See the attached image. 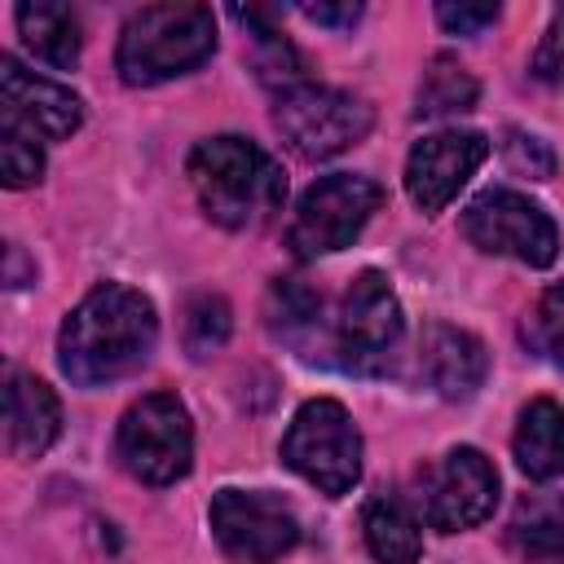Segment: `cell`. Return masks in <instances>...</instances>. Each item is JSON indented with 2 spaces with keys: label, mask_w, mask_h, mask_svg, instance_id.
<instances>
[{
  "label": "cell",
  "mask_w": 564,
  "mask_h": 564,
  "mask_svg": "<svg viewBox=\"0 0 564 564\" xmlns=\"http://www.w3.org/2000/svg\"><path fill=\"white\" fill-rule=\"evenodd\" d=\"M159 344V317L150 295L123 282L93 286L62 322L57 366L79 388H106L150 361Z\"/></svg>",
  "instance_id": "cell-1"
},
{
  "label": "cell",
  "mask_w": 564,
  "mask_h": 564,
  "mask_svg": "<svg viewBox=\"0 0 564 564\" xmlns=\"http://www.w3.org/2000/svg\"><path fill=\"white\" fill-rule=\"evenodd\" d=\"M189 185L198 207L220 229H251L269 220L286 198L282 167L247 137H207L189 154Z\"/></svg>",
  "instance_id": "cell-2"
},
{
  "label": "cell",
  "mask_w": 564,
  "mask_h": 564,
  "mask_svg": "<svg viewBox=\"0 0 564 564\" xmlns=\"http://www.w3.org/2000/svg\"><path fill=\"white\" fill-rule=\"evenodd\" d=\"M216 48V18L207 4H145L123 22L115 70L132 88H150L203 66Z\"/></svg>",
  "instance_id": "cell-3"
},
{
  "label": "cell",
  "mask_w": 564,
  "mask_h": 564,
  "mask_svg": "<svg viewBox=\"0 0 564 564\" xmlns=\"http://www.w3.org/2000/svg\"><path fill=\"white\" fill-rule=\"evenodd\" d=\"M282 463L326 498L348 494L361 480V432L352 414L330 397L304 401L282 436Z\"/></svg>",
  "instance_id": "cell-4"
},
{
  "label": "cell",
  "mask_w": 564,
  "mask_h": 564,
  "mask_svg": "<svg viewBox=\"0 0 564 564\" xmlns=\"http://www.w3.org/2000/svg\"><path fill=\"white\" fill-rule=\"evenodd\" d=\"M119 467L141 485H172L194 463V427L189 410L172 392H150L132 401L115 432Z\"/></svg>",
  "instance_id": "cell-5"
},
{
  "label": "cell",
  "mask_w": 564,
  "mask_h": 564,
  "mask_svg": "<svg viewBox=\"0 0 564 564\" xmlns=\"http://www.w3.org/2000/svg\"><path fill=\"white\" fill-rule=\"evenodd\" d=\"M379 203H383V189L370 176L335 172V176L313 181L291 216V229H286L291 256L317 260V256L344 251L366 229V220L379 212Z\"/></svg>",
  "instance_id": "cell-6"
},
{
  "label": "cell",
  "mask_w": 564,
  "mask_h": 564,
  "mask_svg": "<svg viewBox=\"0 0 564 564\" xmlns=\"http://www.w3.org/2000/svg\"><path fill=\"white\" fill-rule=\"evenodd\" d=\"M273 123L300 159H335V154L352 150L357 141H366V132L375 123V110L357 93L304 79L300 88L278 97Z\"/></svg>",
  "instance_id": "cell-7"
},
{
  "label": "cell",
  "mask_w": 564,
  "mask_h": 564,
  "mask_svg": "<svg viewBox=\"0 0 564 564\" xmlns=\"http://www.w3.org/2000/svg\"><path fill=\"white\" fill-rule=\"evenodd\" d=\"M405 317H401V300L388 286V278L379 269H361L335 313V339L330 348L339 352V361L357 375H383L392 366V352L401 344Z\"/></svg>",
  "instance_id": "cell-8"
},
{
  "label": "cell",
  "mask_w": 564,
  "mask_h": 564,
  "mask_svg": "<svg viewBox=\"0 0 564 564\" xmlns=\"http://www.w3.org/2000/svg\"><path fill=\"white\" fill-rule=\"evenodd\" d=\"M463 234L471 247L489 256L520 260L529 269H546L560 251V229L555 220L524 194L516 189H485L467 203L463 212Z\"/></svg>",
  "instance_id": "cell-9"
},
{
  "label": "cell",
  "mask_w": 564,
  "mask_h": 564,
  "mask_svg": "<svg viewBox=\"0 0 564 564\" xmlns=\"http://www.w3.org/2000/svg\"><path fill=\"white\" fill-rule=\"evenodd\" d=\"M498 502V471L476 445H454L419 467V511L432 529L458 533L480 524Z\"/></svg>",
  "instance_id": "cell-10"
},
{
  "label": "cell",
  "mask_w": 564,
  "mask_h": 564,
  "mask_svg": "<svg viewBox=\"0 0 564 564\" xmlns=\"http://www.w3.org/2000/svg\"><path fill=\"white\" fill-rule=\"evenodd\" d=\"M207 520L220 551L238 564H273L300 542L295 511L264 489H220Z\"/></svg>",
  "instance_id": "cell-11"
},
{
  "label": "cell",
  "mask_w": 564,
  "mask_h": 564,
  "mask_svg": "<svg viewBox=\"0 0 564 564\" xmlns=\"http://www.w3.org/2000/svg\"><path fill=\"white\" fill-rule=\"evenodd\" d=\"M485 154H489L485 132L445 128V132L423 137L405 159V194H410V203L419 212L436 216L467 185V176L485 163Z\"/></svg>",
  "instance_id": "cell-12"
},
{
  "label": "cell",
  "mask_w": 564,
  "mask_h": 564,
  "mask_svg": "<svg viewBox=\"0 0 564 564\" xmlns=\"http://www.w3.org/2000/svg\"><path fill=\"white\" fill-rule=\"evenodd\" d=\"M0 97H4V119H18L22 128H31L44 141H66L79 123H84V101L57 84L44 79L35 70H26L18 57H0Z\"/></svg>",
  "instance_id": "cell-13"
},
{
  "label": "cell",
  "mask_w": 564,
  "mask_h": 564,
  "mask_svg": "<svg viewBox=\"0 0 564 564\" xmlns=\"http://www.w3.org/2000/svg\"><path fill=\"white\" fill-rule=\"evenodd\" d=\"M419 370L427 379V388L445 401H467L489 370L485 344L471 330L458 326H427L423 344H419Z\"/></svg>",
  "instance_id": "cell-14"
},
{
  "label": "cell",
  "mask_w": 564,
  "mask_h": 564,
  "mask_svg": "<svg viewBox=\"0 0 564 564\" xmlns=\"http://www.w3.org/2000/svg\"><path fill=\"white\" fill-rule=\"evenodd\" d=\"M62 432V405L53 388L26 370H9L4 388V441L13 458H40Z\"/></svg>",
  "instance_id": "cell-15"
},
{
  "label": "cell",
  "mask_w": 564,
  "mask_h": 564,
  "mask_svg": "<svg viewBox=\"0 0 564 564\" xmlns=\"http://www.w3.org/2000/svg\"><path fill=\"white\" fill-rule=\"evenodd\" d=\"M234 22H242V31H247V44H251L247 62H251V70L264 88H273L282 97V93L304 84V57L282 35L273 9H234Z\"/></svg>",
  "instance_id": "cell-16"
},
{
  "label": "cell",
  "mask_w": 564,
  "mask_h": 564,
  "mask_svg": "<svg viewBox=\"0 0 564 564\" xmlns=\"http://www.w3.org/2000/svg\"><path fill=\"white\" fill-rule=\"evenodd\" d=\"M516 463L529 480H555L564 476V405L551 397H538L520 410L516 436H511Z\"/></svg>",
  "instance_id": "cell-17"
},
{
  "label": "cell",
  "mask_w": 564,
  "mask_h": 564,
  "mask_svg": "<svg viewBox=\"0 0 564 564\" xmlns=\"http://www.w3.org/2000/svg\"><path fill=\"white\" fill-rule=\"evenodd\" d=\"M507 542L520 560L564 564V494H524L511 511Z\"/></svg>",
  "instance_id": "cell-18"
},
{
  "label": "cell",
  "mask_w": 564,
  "mask_h": 564,
  "mask_svg": "<svg viewBox=\"0 0 564 564\" xmlns=\"http://www.w3.org/2000/svg\"><path fill=\"white\" fill-rule=\"evenodd\" d=\"M18 35H22V48L35 57V62H48L57 70L75 66L79 62V22L66 4H48V0H35V4H18Z\"/></svg>",
  "instance_id": "cell-19"
},
{
  "label": "cell",
  "mask_w": 564,
  "mask_h": 564,
  "mask_svg": "<svg viewBox=\"0 0 564 564\" xmlns=\"http://www.w3.org/2000/svg\"><path fill=\"white\" fill-rule=\"evenodd\" d=\"M361 529H366V546H370V555L379 564H419L423 533H419L414 511L397 494H375L366 502Z\"/></svg>",
  "instance_id": "cell-20"
},
{
  "label": "cell",
  "mask_w": 564,
  "mask_h": 564,
  "mask_svg": "<svg viewBox=\"0 0 564 564\" xmlns=\"http://www.w3.org/2000/svg\"><path fill=\"white\" fill-rule=\"evenodd\" d=\"M322 295L313 286H304L300 278H278L264 295V322L278 339H286L295 352L304 357H317L313 352V339H322Z\"/></svg>",
  "instance_id": "cell-21"
},
{
  "label": "cell",
  "mask_w": 564,
  "mask_h": 564,
  "mask_svg": "<svg viewBox=\"0 0 564 564\" xmlns=\"http://www.w3.org/2000/svg\"><path fill=\"white\" fill-rule=\"evenodd\" d=\"M476 75L458 62V57H449V53H436L432 62H427V70H423V79H419V115L423 119H441V115H463V110H471L476 106Z\"/></svg>",
  "instance_id": "cell-22"
},
{
  "label": "cell",
  "mask_w": 564,
  "mask_h": 564,
  "mask_svg": "<svg viewBox=\"0 0 564 564\" xmlns=\"http://www.w3.org/2000/svg\"><path fill=\"white\" fill-rule=\"evenodd\" d=\"M229 326H234V313H229V304H225L220 295H212V291L194 295V300L185 304V326H181L185 352H189L194 361L220 352L225 339H229Z\"/></svg>",
  "instance_id": "cell-23"
},
{
  "label": "cell",
  "mask_w": 564,
  "mask_h": 564,
  "mask_svg": "<svg viewBox=\"0 0 564 564\" xmlns=\"http://www.w3.org/2000/svg\"><path fill=\"white\" fill-rule=\"evenodd\" d=\"M520 339L533 357L564 370V286H546L529 317L520 322Z\"/></svg>",
  "instance_id": "cell-24"
},
{
  "label": "cell",
  "mask_w": 564,
  "mask_h": 564,
  "mask_svg": "<svg viewBox=\"0 0 564 564\" xmlns=\"http://www.w3.org/2000/svg\"><path fill=\"white\" fill-rule=\"evenodd\" d=\"M0 172H4L9 189H26L44 176L40 137L31 128H22L18 119H4V115H0Z\"/></svg>",
  "instance_id": "cell-25"
},
{
  "label": "cell",
  "mask_w": 564,
  "mask_h": 564,
  "mask_svg": "<svg viewBox=\"0 0 564 564\" xmlns=\"http://www.w3.org/2000/svg\"><path fill=\"white\" fill-rule=\"evenodd\" d=\"M502 154H507V163L520 172V176H533V181H546V176H555V154H551V145L542 141V137H533V132H507V141H502Z\"/></svg>",
  "instance_id": "cell-26"
},
{
  "label": "cell",
  "mask_w": 564,
  "mask_h": 564,
  "mask_svg": "<svg viewBox=\"0 0 564 564\" xmlns=\"http://www.w3.org/2000/svg\"><path fill=\"white\" fill-rule=\"evenodd\" d=\"M529 70H533V79H542L551 88H564V9H555L551 26L542 31Z\"/></svg>",
  "instance_id": "cell-27"
},
{
  "label": "cell",
  "mask_w": 564,
  "mask_h": 564,
  "mask_svg": "<svg viewBox=\"0 0 564 564\" xmlns=\"http://www.w3.org/2000/svg\"><path fill=\"white\" fill-rule=\"evenodd\" d=\"M436 22L449 35H480L498 22V4H436Z\"/></svg>",
  "instance_id": "cell-28"
},
{
  "label": "cell",
  "mask_w": 564,
  "mask_h": 564,
  "mask_svg": "<svg viewBox=\"0 0 564 564\" xmlns=\"http://www.w3.org/2000/svg\"><path fill=\"white\" fill-rule=\"evenodd\" d=\"M304 18L317 22V26L344 31V26H352V22L361 18V4H304Z\"/></svg>",
  "instance_id": "cell-29"
},
{
  "label": "cell",
  "mask_w": 564,
  "mask_h": 564,
  "mask_svg": "<svg viewBox=\"0 0 564 564\" xmlns=\"http://www.w3.org/2000/svg\"><path fill=\"white\" fill-rule=\"evenodd\" d=\"M4 282L22 286V251H18V242H9V273H4Z\"/></svg>",
  "instance_id": "cell-30"
}]
</instances>
